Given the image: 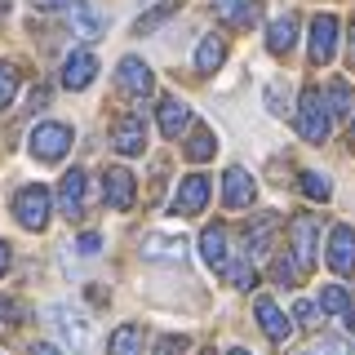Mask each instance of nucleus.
<instances>
[{
  "label": "nucleus",
  "instance_id": "nucleus-1",
  "mask_svg": "<svg viewBox=\"0 0 355 355\" xmlns=\"http://www.w3.org/2000/svg\"><path fill=\"white\" fill-rule=\"evenodd\" d=\"M329 107H324V94L320 89H302V98H297V133H302L306 142H324L329 138Z\"/></svg>",
  "mask_w": 355,
  "mask_h": 355
},
{
  "label": "nucleus",
  "instance_id": "nucleus-2",
  "mask_svg": "<svg viewBox=\"0 0 355 355\" xmlns=\"http://www.w3.org/2000/svg\"><path fill=\"white\" fill-rule=\"evenodd\" d=\"M44 320L58 329V338H62L71 351L89 355V347H94V329H89V320L80 315V311H71V306H49V311H44Z\"/></svg>",
  "mask_w": 355,
  "mask_h": 355
},
{
  "label": "nucleus",
  "instance_id": "nucleus-3",
  "mask_svg": "<svg viewBox=\"0 0 355 355\" xmlns=\"http://www.w3.org/2000/svg\"><path fill=\"white\" fill-rule=\"evenodd\" d=\"M67 151H71V125H62V120H44V125L31 129V155H36V160L58 164Z\"/></svg>",
  "mask_w": 355,
  "mask_h": 355
},
{
  "label": "nucleus",
  "instance_id": "nucleus-4",
  "mask_svg": "<svg viewBox=\"0 0 355 355\" xmlns=\"http://www.w3.org/2000/svg\"><path fill=\"white\" fill-rule=\"evenodd\" d=\"M49 209H53V200H49V187H22V191L14 196V214H18V222L27 231H40L44 222H49Z\"/></svg>",
  "mask_w": 355,
  "mask_h": 355
},
{
  "label": "nucleus",
  "instance_id": "nucleus-5",
  "mask_svg": "<svg viewBox=\"0 0 355 355\" xmlns=\"http://www.w3.org/2000/svg\"><path fill=\"white\" fill-rule=\"evenodd\" d=\"M288 240H293V258H297V271H311L315 266V249H320V222L315 218H293L288 222Z\"/></svg>",
  "mask_w": 355,
  "mask_h": 355
},
{
  "label": "nucleus",
  "instance_id": "nucleus-6",
  "mask_svg": "<svg viewBox=\"0 0 355 355\" xmlns=\"http://www.w3.org/2000/svg\"><path fill=\"white\" fill-rule=\"evenodd\" d=\"M205 205H209V178L191 173V178H182V182H178V196L169 200V214L191 218V214H200Z\"/></svg>",
  "mask_w": 355,
  "mask_h": 355
},
{
  "label": "nucleus",
  "instance_id": "nucleus-7",
  "mask_svg": "<svg viewBox=\"0 0 355 355\" xmlns=\"http://www.w3.org/2000/svg\"><path fill=\"white\" fill-rule=\"evenodd\" d=\"M111 147L120 155H142L147 151V125H142V116H120L116 125H111Z\"/></svg>",
  "mask_w": 355,
  "mask_h": 355
},
{
  "label": "nucleus",
  "instance_id": "nucleus-8",
  "mask_svg": "<svg viewBox=\"0 0 355 355\" xmlns=\"http://www.w3.org/2000/svg\"><path fill=\"white\" fill-rule=\"evenodd\" d=\"M333 53H338V18L320 14L311 22V62H333Z\"/></svg>",
  "mask_w": 355,
  "mask_h": 355
},
{
  "label": "nucleus",
  "instance_id": "nucleus-9",
  "mask_svg": "<svg viewBox=\"0 0 355 355\" xmlns=\"http://www.w3.org/2000/svg\"><path fill=\"white\" fill-rule=\"evenodd\" d=\"M329 266L338 275H351L355 271V227H333V236H329Z\"/></svg>",
  "mask_w": 355,
  "mask_h": 355
},
{
  "label": "nucleus",
  "instance_id": "nucleus-10",
  "mask_svg": "<svg viewBox=\"0 0 355 355\" xmlns=\"http://www.w3.org/2000/svg\"><path fill=\"white\" fill-rule=\"evenodd\" d=\"M253 196H258V187H253L249 169L231 164L227 178H222V205H227V209H244V205H253Z\"/></svg>",
  "mask_w": 355,
  "mask_h": 355
},
{
  "label": "nucleus",
  "instance_id": "nucleus-11",
  "mask_svg": "<svg viewBox=\"0 0 355 355\" xmlns=\"http://www.w3.org/2000/svg\"><path fill=\"white\" fill-rule=\"evenodd\" d=\"M155 120H160V133H164V138H182V133L191 129V107H187L182 98L164 94L160 98V116H155Z\"/></svg>",
  "mask_w": 355,
  "mask_h": 355
},
{
  "label": "nucleus",
  "instance_id": "nucleus-12",
  "mask_svg": "<svg viewBox=\"0 0 355 355\" xmlns=\"http://www.w3.org/2000/svg\"><path fill=\"white\" fill-rule=\"evenodd\" d=\"M116 80H120V89H125L129 98H147L151 85H155L151 80V67L142 62V58H125V62L116 67Z\"/></svg>",
  "mask_w": 355,
  "mask_h": 355
},
{
  "label": "nucleus",
  "instance_id": "nucleus-13",
  "mask_svg": "<svg viewBox=\"0 0 355 355\" xmlns=\"http://www.w3.org/2000/svg\"><path fill=\"white\" fill-rule=\"evenodd\" d=\"M71 31L80 40H98L107 31V14L98 5H89V0H80V5H71Z\"/></svg>",
  "mask_w": 355,
  "mask_h": 355
},
{
  "label": "nucleus",
  "instance_id": "nucleus-14",
  "mask_svg": "<svg viewBox=\"0 0 355 355\" xmlns=\"http://www.w3.org/2000/svg\"><path fill=\"white\" fill-rule=\"evenodd\" d=\"M94 76H98V58H94L89 49H76L71 58L62 62V85H67V89H85Z\"/></svg>",
  "mask_w": 355,
  "mask_h": 355
},
{
  "label": "nucleus",
  "instance_id": "nucleus-15",
  "mask_svg": "<svg viewBox=\"0 0 355 355\" xmlns=\"http://www.w3.org/2000/svg\"><path fill=\"white\" fill-rule=\"evenodd\" d=\"M103 187H107V205L111 209H129L133 205V173L120 169V164H111L103 173Z\"/></svg>",
  "mask_w": 355,
  "mask_h": 355
},
{
  "label": "nucleus",
  "instance_id": "nucleus-16",
  "mask_svg": "<svg viewBox=\"0 0 355 355\" xmlns=\"http://www.w3.org/2000/svg\"><path fill=\"white\" fill-rule=\"evenodd\" d=\"M58 205H62V218H80V209H85V169H67L62 187H58Z\"/></svg>",
  "mask_w": 355,
  "mask_h": 355
},
{
  "label": "nucleus",
  "instance_id": "nucleus-17",
  "mask_svg": "<svg viewBox=\"0 0 355 355\" xmlns=\"http://www.w3.org/2000/svg\"><path fill=\"white\" fill-rule=\"evenodd\" d=\"M253 311H258V324H262V333H266L271 342H284V338H288V329H293V324H288V315L271 302V297H258V302H253Z\"/></svg>",
  "mask_w": 355,
  "mask_h": 355
},
{
  "label": "nucleus",
  "instance_id": "nucleus-18",
  "mask_svg": "<svg viewBox=\"0 0 355 355\" xmlns=\"http://www.w3.org/2000/svg\"><path fill=\"white\" fill-rule=\"evenodd\" d=\"M142 253L151 262H182L187 258V240L182 236H147L142 240Z\"/></svg>",
  "mask_w": 355,
  "mask_h": 355
},
{
  "label": "nucleus",
  "instance_id": "nucleus-19",
  "mask_svg": "<svg viewBox=\"0 0 355 355\" xmlns=\"http://www.w3.org/2000/svg\"><path fill=\"white\" fill-rule=\"evenodd\" d=\"M222 62H227V40H222V36H205V40H200V49H196V71L200 76H214Z\"/></svg>",
  "mask_w": 355,
  "mask_h": 355
},
{
  "label": "nucleus",
  "instance_id": "nucleus-20",
  "mask_svg": "<svg viewBox=\"0 0 355 355\" xmlns=\"http://www.w3.org/2000/svg\"><path fill=\"white\" fill-rule=\"evenodd\" d=\"M214 9L231 27H253L258 22V0H214Z\"/></svg>",
  "mask_w": 355,
  "mask_h": 355
},
{
  "label": "nucleus",
  "instance_id": "nucleus-21",
  "mask_svg": "<svg viewBox=\"0 0 355 355\" xmlns=\"http://www.w3.org/2000/svg\"><path fill=\"white\" fill-rule=\"evenodd\" d=\"M271 236H275V214H262L258 222H249V227H244V244H249L253 258H262V253L271 249Z\"/></svg>",
  "mask_w": 355,
  "mask_h": 355
},
{
  "label": "nucleus",
  "instance_id": "nucleus-22",
  "mask_svg": "<svg viewBox=\"0 0 355 355\" xmlns=\"http://www.w3.org/2000/svg\"><path fill=\"white\" fill-rule=\"evenodd\" d=\"M200 253H205V262L214 266V271H222L231 258H227V231L222 227H205V236H200Z\"/></svg>",
  "mask_w": 355,
  "mask_h": 355
},
{
  "label": "nucleus",
  "instance_id": "nucleus-23",
  "mask_svg": "<svg viewBox=\"0 0 355 355\" xmlns=\"http://www.w3.org/2000/svg\"><path fill=\"white\" fill-rule=\"evenodd\" d=\"M293 40H297V18H293V14L275 18L271 31H266V44H271V53H288V49H293Z\"/></svg>",
  "mask_w": 355,
  "mask_h": 355
},
{
  "label": "nucleus",
  "instance_id": "nucleus-24",
  "mask_svg": "<svg viewBox=\"0 0 355 355\" xmlns=\"http://www.w3.org/2000/svg\"><path fill=\"white\" fill-rule=\"evenodd\" d=\"M214 151H218V138H214V129L196 125V129H191V138H187V160L205 164V160H214Z\"/></svg>",
  "mask_w": 355,
  "mask_h": 355
},
{
  "label": "nucleus",
  "instance_id": "nucleus-25",
  "mask_svg": "<svg viewBox=\"0 0 355 355\" xmlns=\"http://www.w3.org/2000/svg\"><path fill=\"white\" fill-rule=\"evenodd\" d=\"M107 355H142V329L138 324H120L116 333H111Z\"/></svg>",
  "mask_w": 355,
  "mask_h": 355
},
{
  "label": "nucleus",
  "instance_id": "nucleus-26",
  "mask_svg": "<svg viewBox=\"0 0 355 355\" xmlns=\"http://www.w3.org/2000/svg\"><path fill=\"white\" fill-rule=\"evenodd\" d=\"M351 103H355L351 85H347V80H333V85H329V98H324L329 116H351Z\"/></svg>",
  "mask_w": 355,
  "mask_h": 355
},
{
  "label": "nucleus",
  "instance_id": "nucleus-27",
  "mask_svg": "<svg viewBox=\"0 0 355 355\" xmlns=\"http://www.w3.org/2000/svg\"><path fill=\"white\" fill-rule=\"evenodd\" d=\"M320 311H329V315H347V311H351V297H347V288H338V284L320 288Z\"/></svg>",
  "mask_w": 355,
  "mask_h": 355
},
{
  "label": "nucleus",
  "instance_id": "nucleus-28",
  "mask_svg": "<svg viewBox=\"0 0 355 355\" xmlns=\"http://www.w3.org/2000/svg\"><path fill=\"white\" fill-rule=\"evenodd\" d=\"M347 351H351V347H347L342 338H311L306 347H297L293 355H347Z\"/></svg>",
  "mask_w": 355,
  "mask_h": 355
},
{
  "label": "nucleus",
  "instance_id": "nucleus-29",
  "mask_svg": "<svg viewBox=\"0 0 355 355\" xmlns=\"http://www.w3.org/2000/svg\"><path fill=\"white\" fill-rule=\"evenodd\" d=\"M173 9H178V0H160V5H155V9H151V14H142L138 22H133V31H138V36H142V31H151V27H160V22H164V18H173Z\"/></svg>",
  "mask_w": 355,
  "mask_h": 355
},
{
  "label": "nucleus",
  "instance_id": "nucleus-30",
  "mask_svg": "<svg viewBox=\"0 0 355 355\" xmlns=\"http://www.w3.org/2000/svg\"><path fill=\"white\" fill-rule=\"evenodd\" d=\"M18 94V67L14 62H0V107H9Z\"/></svg>",
  "mask_w": 355,
  "mask_h": 355
},
{
  "label": "nucleus",
  "instance_id": "nucleus-31",
  "mask_svg": "<svg viewBox=\"0 0 355 355\" xmlns=\"http://www.w3.org/2000/svg\"><path fill=\"white\" fill-rule=\"evenodd\" d=\"M266 107H271V116H288V85L284 80L266 85Z\"/></svg>",
  "mask_w": 355,
  "mask_h": 355
},
{
  "label": "nucleus",
  "instance_id": "nucleus-32",
  "mask_svg": "<svg viewBox=\"0 0 355 355\" xmlns=\"http://www.w3.org/2000/svg\"><path fill=\"white\" fill-rule=\"evenodd\" d=\"M297 182H302V191H306L311 200H329V196H333V187H329L324 173H302Z\"/></svg>",
  "mask_w": 355,
  "mask_h": 355
},
{
  "label": "nucleus",
  "instance_id": "nucleus-33",
  "mask_svg": "<svg viewBox=\"0 0 355 355\" xmlns=\"http://www.w3.org/2000/svg\"><path fill=\"white\" fill-rule=\"evenodd\" d=\"M222 271H227V280L236 284V288H253V280H258L249 262H227V266H222Z\"/></svg>",
  "mask_w": 355,
  "mask_h": 355
},
{
  "label": "nucleus",
  "instance_id": "nucleus-34",
  "mask_svg": "<svg viewBox=\"0 0 355 355\" xmlns=\"http://www.w3.org/2000/svg\"><path fill=\"white\" fill-rule=\"evenodd\" d=\"M0 315H5L9 324H22V320H27V306H22L18 297H9V293H5V297H0Z\"/></svg>",
  "mask_w": 355,
  "mask_h": 355
},
{
  "label": "nucleus",
  "instance_id": "nucleus-35",
  "mask_svg": "<svg viewBox=\"0 0 355 355\" xmlns=\"http://www.w3.org/2000/svg\"><path fill=\"white\" fill-rule=\"evenodd\" d=\"M155 355H187V338H182V333L160 338V342H155Z\"/></svg>",
  "mask_w": 355,
  "mask_h": 355
},
{
  "label": "nucleus",
  "instance_id": "nucleus-36",
  "mask_svg": "<svg viewBox=\"0 0 355 355\" xmlns=\"http://www.w3.org/2000/svg\"><path fill=\"white\" fill-rule=\"evenodd\" d=\"M275 280H280V284H297V280H302V271H297V266L293 262H288V258H280V262H275Z\"/></svg>",
  "mask_w": 355,
  "mask_h": 355
},
{
  "label": "nucleus",
  "instance_id": "nucleus-37",
  "mask_svg": "<svg viewBox=\"0 0 355 355\" xmlns=\"http://www.w3.org/2000/svg\"><path fill=\"white\" fill-rule=\"evenodd\" d=\"M293 315L302 320V324H315V320H320V306H315V302H297V306H293Z\"/></svg>",
  "mask_w": 355,
  "mask_h": 355
},
{
  "label": "nucleus",
  "instance_id": "nucleus-38",
  "mask_svg": "<svg viewBox=\"0 0 355 355\" xmlns=\"http://www.w3.org/2000/svg\"><path fill=\"white\" fill-rule=\"evenodd\" d=\"M98 249H103V236H94V231L80 236V253H98Z\"/></svg>",
  "mask_w": 355,
  "mask_h": 355
},
{
  "label": "nucleus",
  "instance_id": "nucleus-39",
  "mask_svg": "<svg viewBox=\"0 0 355 355\" xmlns=\"http://www.w3.org/2000/svg\"><path fill=\"white\" fill-rule=\"evenodd\" d=\"M5 271H9V244L0 240V275H5Z\"/></svg>",
  "mask_w": 355,
  "mask_h": 355
},
{
  "label": "nucleus",
  "instance_id": "nucleus-40",
  "mask_svg": "<svg viewBox=\"0 0 355 355\" xmlns=\"http://www.w3.org/2000/svg\"><path fill=\"white\" fill-rule=\"evenodd\" d=\"M36 5H40V9H67L71 0H36Z\"/></svg>",
  "mask_w": 355,
  "mask_h": 355
},
{
  "label": "nucleus",
  "instance_id": "nucleus-41",
  "mask_svg": "<svg viewBox=\"0 0 355 355\" xmlns=\"http://www.w3.org/2000/svg\"><path fill=\"white\" fill-rule=\"evenodd\" d=\"M27 355H58V351H53V347H44V342H36V347H31Z\"/></svg>",
  "mask_w": 355,
  "mask_h": 355
},
{
  "label": "nucleus",
  "instance_id": "nucleus-42",
  "mask_svg": "<svg viewBox=\"0 0 355 355\" xmlns=\"http://www.w3.org/2000/svg\"><path fill=\"white\" fill-rule=\"evenodd\" d=\"M351 58H355V27H351Z\"/></svg>",
  "mask_w": 355,
  "mask_h": 355
},
{
  "label": "nucleus",
  "instance_id": "nucleus-43",
  "mask_svg": "<svg viewBox=\"0 0 355 355\" xmlns=\"http://www.w3.org/2000/svg\"><path fill=\"white\" fill-rule=\"evenodd\" d=\"M227 355H249V351H244V347H236V351H227Z\"/></svg>",
  "mask_w": 355,
  "mask_h": 355
},
{
  "label": "nucleus",
  "instance_id": "nucleus-44",
  "mask_svg": "<svg viewBox=\"0 0 355 355\" xmlns=\"http://www.w3.org/2000/svg\"><path fill=\"white\" fill-rule=\"evenodd\" d=\"M351 142H355V120H351Z\"/></svg>",
  "mask_w": 355,
  "mask_h": 355
},
{
  "label": "nucleus",
  "instance_id": "nucleus-45",
  "mask_svg": "<svg viewBox=\"0 0 355 355\" xmlns=\"http://www.w3.org/2000/svg\"><path fill=\"white\" fill-rule=\"evenodd\" d=\"M0 14H5V0H0Z\"/></svg>",
  "mask_w": 355,
  "mask_h": 355
}]
</instances>
